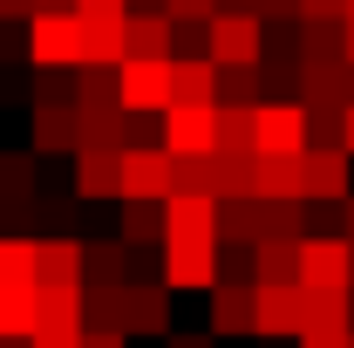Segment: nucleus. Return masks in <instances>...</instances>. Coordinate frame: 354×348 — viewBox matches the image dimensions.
Segmentation results:
<instances>
[{
	"mask_svg": "<svg viewBox=\"0 0 354 348\" xmlns=\"http://www.w3.org/2000/svg\"><path fill=\"white\" fill-rule=\"evenodd\" d=\"M212 191L218 198H239V191H252V150H212Z\"/></svg>",
	"mask_w": 354,
	"mask_h": 348,
	"instance_id": "26",
	"label": "nucleus"
},
{
	"mask_svg": "<svg viewBox=\"0 0 354 348\" xmlns=\"http://www.w3.org/2000/svg\"><path fill=\"white\" fill-rule=\"evenodd\" d=\"M41 0H0V21H35Z\"/></svg>",
	"mask_w": 354,
	"mask_h": 348,
	"instance_id": "42",
	"label": "nucleus"
},
{
	"mask_svg": "<svg viewBox=\"0 0 354 348\" xmlns=\"http://www.w3.org/2000/svg\"><path fill=\"white\" fill-rule=\"evenodd\" d=\"M164 280H171V287H198V294H212V287L225 280L218 239H184V246H164Z\"/></svg>",
	"mask_w": 354,
	"mask_h": 348,
	"instance_id": "8",
	"label": "nucleus"
},
{
	"mask_svg": "<svg viewBox=\"0 0 354 348\" xmlns=\"http://www.w3.org/2000/svg\"><path fill=\"white\" fill-rule=\"evenodd\" d=\"M82 287H130V239H82Z\"/></svg>",
	"mask_w": 354,
	"mask_h": 348,
	"instance_id": "16",
	"label": "nucleus"
},
{
	"mask_svg": "<svg viewBox=\"0 0 354 348\" xmlns=\"http://www.w3.org/2000/svg\"><path fill=\"white\" fill-rule=\"evenodd\" d=\"M252 150H307V103H259Z\"/></svg>",
	"mask_w": 354,
	"mask_h": 348,
	"instance_id": "11",
	"label": "nucleus"
},
{
	"mask_svg": "<svg viewBox=\"0 0 354 348\" xmlns=\"http://www.w3.org/2000/svg\"><path fill=\"white\" fill-rule=\"evenodd\" d=\"M252 110L259 103H218V143L225 150H252Z\"/></svg>",
	"mask_w": 354,
	"mask_h": 348,
	"instance_id": "32",
	"label": "nucleus"
},
{
	"mask_svg": "<svg viewBox=\"0 0 354 348\" xmlns=\"http://www.w3.org/2000/svg\"><path fill=\"white\" fill-rule=\"evenodd\" d=\"M341 143H348V157H354V103H348V123H341Z\"/></svg>",
	"mask_w": 354,
	"mask_h": 348,
	"instance_id": "48",
	"label": "nucleus"
},
{
	"mask_svg": "<svg viewBox=\"0 0 354 348\" xmlns=\"http://www.w3.org/2000/svg\"><path fill=\"white\" fill-rule=\"evenodd\" d=\"M35 191V150H0V205Z\"/></svg>",
	"mask_w": 354,
	"mask_h": 348,
	"instance_id": "30",
	"label": "nucleus"
},
{
	"mask_svg": "<svg viewBox=\"0 0 354 348\" xmlns=\"http://www.w3.org/2000/svg\"><path fill=\"white\" fill-rule=\"evenodd\" d=\"M171 280H130L123 287V335H171Z\"/></svg>",
	"mask_w": 354,
	"mask_h": 348,
	"instance_id": "10",
	"label": "nucleus"
},
{
	"mask_svg": "<svg viewBox=\"0 0 354 348\" xmlns=\"http://www.w3.org/2000/svg\"><path fill=\"white\" fill-rule=\"evenodd\" d=\"M341 42H348V62H354V14H341Z\"/></svg>",
	"mask_w": 354,
	"mask_h": 348,
	"instance_id": "47",
	"label": "nucleus"
},
{
	"mask_svg": "<svg viewBox=\"0 0 354 348\" xmlns=\"http://www.w3.org/2000/svg\"><path fill=\"white\" fill-rule=\"evenodd\" d=\"M266 89V62H232L218 69V103H259Z\"/></svg>",
	"mask_w": 354,
	"mask_h": 348,
	"instance_id": "29",
	"label": "nucleus"
},
{
	"mask_svg": "<svg viewBox=\"0 0 354 348\" xmlns=\"http://www.w3.org/2000/svg\"><path fill=\"white\" fill-rule=\"evenodd\" d=\"M348 0H300V21H341Z\"/></svg>",
	"mask_w": 354,
	"mask_h": 348,
	"instance_id": "39",
	"label": "nucleus"
},
{
	"mask_svg": "<svg viewBox=\"0 0 354 348\" xmlns=\"http://www.w3.org/2000/svg\"><path fill=\"white\" fill-rule=\"evenodd\" d=\"M164 14H171V21H212L218 0H164Z\"/></svg>",
	"mask_w": 354,
	"mask_h": 348,
	"instance_id": "37",
	"label": "nucleus"
},
{
	"mask_svg": "<svg viewBox=\"0 0 354 348\" xmlns=\"http://www.w3.org/2000/svg\"><path fill=\"white\" fill-rule=\"evenodd\" d=\"M130 280H164V246H130Z\"/></svg>",
	"mask_w": 354,
	"mask_h": 348,
	"instance_id": "35",
	"label": "nucleus"
},
{
	"mask_svg": "<svg viewBox=\"0 0 354 348\" xmlns=\"http://www.w3.org/2000/svg\"><path fill=\"white\" fill-rule=\"evenodd\" d=\"M123 239L130 246H164V205L157 198H123Z\"/></svg>",
	"mask_w": 354,
	"mask_h": 348,
	"instance_id": "25",
	"label": "nucleus"
},
{
	"mask_svg": "<svg viewBox=\"0 0 354 348\" xmlns=\"http://www.w3.org/2000/svg\"><path fill=\"white\" fill-rule=\"evenodd\" d=\"M35 335H82V287H41Z\"/></svg>",
	"mask_w": 354,
	"mask_h": 348,
	"instance_id": "21",
	"label": "nucleus"
},
{
	"mask_svg": "<svg viewBox=\"0 0 354 348\" xmlns=\"http://www.w3.org/2000/svg\"><path fill=\"white\" fill-rule=\"evenodd\" d=\"M348 348H354V342H348Z\"/></svg>",
	"mask_w": 354,
	"mask_h": 348,
	"instance_id": "51",
	"label": "nucleus"
},
{
	"mask_svg": "<svg viewBox=\"0 0 354 348\" xmlns=\"http://www.w3.org/2000/svg\"><path fill=\"white\" fill-rule=\"evenodd\" d=\"M171 348H218V335H171Z\"/></svg>",
	"mask_w": 354,
	"mask_h": 348,
	"instance_id": "45",
	"label": "nucleus"
},
{
	"mask_svg": "<svg viewBox=\"0 0 354 348\" xmlns=\"http://www.w3.org/2000/svg\"><path fill=\"white\" fill-rule=\"evenodd\" d=\"M35 321H41V287L28 280V287H0V342L7 335H35Z\"/></svg>",
	"mask_w": 354,
	"mask_h": 348,
	"instance_id": "22",
	"label": "nucleus"
},
{
	"mask_svg": "<svg viewBox=\"0 0 354 348\" xmlns=\"http://www.w3.org/2000/svg\"><path fill=\"white\" fill-rule=\"evenodd\" d=\"M35 157H55V150H82V110L75 103H35V137H28Z\"/></svg>",
	"mask_w": 354,
	"mask_h": 348,
	"instance_id": "13",
	"label": "nucleus"
},
{
	"mask_svg": "<svg viewBox=\"0 0 354 348\" xmlns=\"http://www.w3.org/2000/svg\"><path fill=\"white\" fill-rule=\"evenodd\" d=\"M35 287H82V239L75 232L35 239Z\"/></svg>",
	"mask_w": 354,
	"mask_h": 348,
	"instance_id": "15",
	"label": "nucleus"
},
{
	"mask_svg": "<svg viewBox=\"0 0 354 348\" xmlns=\"http://www.w3.org/2000/svg\"><path fill=\"white\" fill-rule=\"evenodd\" d=\"M82 42H88V21L75 7H35V21H28L35 62H82Z\"/></svg>",
	"mask_w": 354,
	"mask_h": 348,
	"instance_id": "2",
	"label": "nucleus"
},
{
	"mask_svg": "<svg viewBox=\"0 0 354 348\" xmlns=\"http://www.w3.org/2000/svg\"><path fill=\"white\" fill-rule=\"evenodd\" d=\"M171 103H218V62L212 55H171Z\"/></svg>",
	"mask_w": 354,
	"mask_h": 348,
	"instance_id": "20",
	"label": "nucleus"
},
{
	"mask_svg": "<svg viewBox=\"0 0 354 348\" xmlns=\"http://www.w3.org/2000/svg\"><path fill=\"white\" fill-rule=\"evenodd\" d=\"M75 14H82V21H123L130 0H75Z\"/></svg>",
	"mask_w": 354,
	"mask_h": 348,
	"instance_id": "38",
	"label": "nucleus"
},
{
	"mask_svg": "<svg viewBox=\"0 0 354 348\" xmlns=\"http://www.w3.org/2000/svg\"><path fill=\"white\" fill-rule=\"evenodd\" d=\"M75 191L82 198H123V143H82L75 150Z\"/></svg>",
	"mask_w": 354,
	"mask_h": 348,
	"instance_id": "14",
	"label": "nucleus"
},
{
	"mask_svg": "<svg viewBox=\"0 0 354 348\" xmlns=\"http://www.w3.org/2000/svg\"><path fill=\"white\" fill-rule=\"evenodd\" d=\"M348 14H354V0H348Z\"/></svg>",
	"mask_w": 354,
	"mask_h": 348,
	"instance_id": "50",
	"label": "nucleus"
},
{
	"mask_svg": "<svg viewBox=\"0 0 354 348\" xmlns=\"http://www.w3.org/2000/svg\"><path fill=\"white\" fill-rule=\"evenodd\" d=\"M266 48V21L259 14H245V7H218L212 14V62L232 69V62H259Z\"/></svg>",
	"mask_w": 354,
	"mask_h": 348,
	"instance_id": "6",
	"label": "nucleus"
},
{
	"mask_svg": "<svg viewBox=\"0 0 354 348\" xmlns=\"http://www.w3.org/2000/svg\"><path fill=\"white\" fill-rule=\"evenodd\" d=\"M341 239H354V191L341 198Z\"/></svg>",
	"mask_w": 354,
	"mask_h": 348,
	"instance_id": "46",
	"label": "nucleus"
},
{
	"mask_svg": "<svg viewBox=\"0 0 354 348\" xmlns=\"http://www.w3.org/2000/svg\"><path fill=\"white\" fill-rule=\"evenodd\" d=\"M354 335H320V328H307V335H300V348H348Z\"/></svg>",
	"mask_w": 354,
	"mask_h": 348,
	"instance_id": "43",
	"label": "nucleus"
},
{
	"mask_svg": "<svg viewBox=\"0 0 354 348\" xmlns=\"http://www.w3.org/2000/svg\"><path fill=\"white\" fill-rule=\"evenodd\" d=\"M184 239H218V198L212 191L164 198V246H184Z\"/></svg>",
	"mask_w": 354,
	"mask_h": 348,
	"instance_id": "9",
	"label": "nucleus"
},
{
	"mask_svg": "<svg viewBox=\"0 0 354 348\" xmlns=\"http://www.w3.org/2000/svg\"><path fill=\"white\" fill-rule=\"evenodd\" d=\"M82 328H123V287H82Z\"/></svg>",
	"mask_w": 354,
	"mask_h": 348,
	"instance_id": "31",
	"label": "nucleus"
},
{
	"mask_svg": "<svg viewBox=\"0 0 354 348\" xmlns=\"http://www.w3.org/2000/svg\"><path fill=\"white\" fill-rule=\"evenodd\" d=\"M218 239H232V246H252V239H259V198H252V191L218 198Z\"/></svg>",
	"mask_w": 354,
	"mask_h": 348,
	"instance_id": "24",
	"label": "nucleus"
},
{
	"mask_svg": "<svg viewBox=\"0 0 354 348\" xmlns=\"http://www.w3.org/2000/svg\"><path fill=\"white\" fill-rule=\"evenodd\" d=\"M300 287H313V294H348L354 287V246L341 232H307L300 239Z\"/></svg>",
	"mask_w": 354,
	"mask_h": 348,
	"instance_id": "1",
	"label": "nucleus"
},
{
	"mask_svg": "<svg viewBox=\"0 0 354 348\" xmlns=\"http://www.w3.org/2000/svg\"><path fill=\"white\" fill-rule=\"evenodd\" d=\"M252 280H300V239H252Z\"/></svg>",
	"mask_w": 354,
	"mask_h": 348,
	"instance_id": "23",
	"label": "nucleus"
},
{
	"mask_svg": "<svg viewBox=\"0 0 354 348\" xmlns=\"http://www.w3.org/2000/svg\"><path fill=\"white\" fill-rule=\"evenodd\" d=\"M82 348H130L123 328H82Z\"/></svg>",
	"mask_w": 354,
	"mask_h": 348,
	"instance_id": "40",
	"label": "nucleus"
},
{
	"mask_svg": "<svg viewBox=\"0 0 354 348\" xmlns=\"http://www.w3.org/2000/svg\"><path fill=\"white\" fill-rule=\"evenodd\" d=\"M164 150H177V157H212L218 150V103H171L164 110Z\"/></svg>",
	"mask_w": 354,
	"mask_h": 348,
	"instance_id": "4",
	"label": "nucleus"
},
{
	"mask_svg": "<svg viewBox=\"0 0 354 348\" xmlns=\"http://www.w3.org/2000/svg\"><path fill=\"white\" fill-rule=\"evenodd\" d=\"M252 14L266 28H286V21H300V0H252Z\"/></svg>",
	"mask_w": 354,
	"mask_h": 348,
	"instance_id": "36",
	"label": "nucleus"
},
{
	"mask_svg": "<svg viewBox=\"0 0 354 348\" xmlns=\"http://www.w3.org/2000/svg\"><path fill=\"white\" fill-rule=\"evenodd\" d=\"M123 110L136 116H164L171 110V62H123Z\"/></svg>",
	"mask_w": 354,
	"mask_h": 348,
	"instance_id": "12",
	"label": "nucleus"
},
{
	"mask_svg": "<svg viewBox=\"0 0 354 348\" xmlns=\"http://www.w3.org/2000/svg\"><path fill=\"white\" fill-rule=\"evenodd\" d=\"M171 14H123V62H171Z\"/></svg>",
	"mask_w": 354,
	"mask_h": 348,
	"instance_id": "17",
	"label": "nucleus"
},
{
	"mask_svg": "<svg viewBox=\"0 0 354 348\" xmlns=\"http://www.w3.org/2000/svg\"><path fill=\"white\" fill-rule=\"evenodd\" d=\"M300 62H348L341 21H300Z\"/></svg>",
	"mask_w": 354,
	"mask_h": 348,
	"instance_id": "27",
	"label": "nucleus"
},
{
	"mask_svg": "<svg viewBox=\"0 0 354 348\" xmlns=\"http://www.w3.org/2000/svg\"><path fill=\"white\" fill-rule=\"evenodd\" d=\"M259 307H252V280H218L212 287V335H252Z\"/></svg>",
	"mask_w": 354,
	"mask_h": 348,
	"instance_id": "19",
	"label": "nucleus"
},
{
	"mask_svg": "<svg viewBox=\"0 0 354 348\" xmlns=\"http://www.w3.org/2000/svg\"><path fill=\"white\" fill-rule=\"evenodd\" d=\"M252 335H307V287L300 280H252Z\"/></svg>",
	"mask_w": 354,
	"mask_h": 348,
	"instance_id": "3",
	"label": "nucleus"
},
{
	"mask_svg": "<svg viewBox=\"0 0 354 348\" xmlns=\"http://www.w3.org/2000/svg\"><path fill=\"white\" fill-rule=\"evenodd\" d=\"M171 55H212V21H177L171 28Z\"/></svg>",
	"mask_w": 354,
	"mask_h": 348,
	"instance_id": "34",
	"label": "nucleus"
},
{
	"mask_svg": "<svg viewBox=\"0 0 354 348\" xmlns=\"http://www.w3.org/2000/svg\"><path fill=\"white\" fill-rule=\"evenodd\" d=\"M300 198H348V143H307L300 150Z\"/></svg>",
	"mask_w": 354,
	"mask_h": 348,
	"instance_id": "7",
	"label": "nucleus"
},
{
	"mask_svg": "<svg viewBox=\"0 0 354 348\" xmlns=\"http://www.w3.org/2000/svg\"><path fill=\"white\" fill-rule=\"evenodd\" d=\"M252 198H300V150H252Z\"/></svg>",
	"mask_w": 354,
	"mask_h": 348,
	"instance_id": "18",
	"label": "nucleus"
},
{
	"mask_svg": "<svg viewBox=\"0 0 354 348\" xmlns=\"http://www.w3.org/2000/svg\"><path fill=\"white\" fill-rule=\"evenodd\" d=\"M177 184V157L164 150V143H130L123 150V198H171Z\"/></svg>",
	"mask_w": 354,
	"mask_h": 348,
	"instance_id": "5",
	"label": "nucleus"
},
{
	"mask_svg": "<svg viewBox=\"0 0 354 348\" xmlns=\"http://www.w3.org/2000/svg\"><path fill=\"white\" fill-rule=\"evenodd\" d=\"M28 280H35V239L7 232L0 239V287H28Z\"/></svg>",
	"mask_w": 354,
	"mask_h": 348,
	"instance_id": "28",
	"label": "nucleus"
},
{
	"mask_svg": "<svg viewBox=\"0 0 354 348\" xmlns=\"http://www.w3.org/2000/svg\"><path fill=\"white\" fill-rule=\"evenodd\" d=\"M130 14H164V0H130Z\"/></svg>",
	"mask_w": 354,
	"mask_h": 348,
	"instance_id": "49",
	"label": "nucleus"
},
{
	"mask_svg": "<svg viewBox=\"0 0 354 348\" xmlns=\"http://www.w3.org/2000/svg\"><path fill=\"white\" fill-rule=\"evenodd\" d=\"M21 96H28V103H35V89L21 82V76H14V69H0V103H21Z\"/></svg>",
	"mask_w": 354,
	"mask_h": 348,
	"instance_id": "41",
	"label": "nucleus"
},
{
	"mask_svg": "<svg viewBox=\"0 0 354 348\" xmlns=\"http://www.w3.org/2000/svg\"><path fill=\"white\" fill-rule=\"evenodd\" d=\"M82 62H123V21H88V42H82Z\"/></svg>",
	"mask_w": 354,
	"mask_h": 348,
	"instance_id": "33",
	"label": "nucleus"
},
{
	"mask_svg": "<svg viewBox=\"0 0 354 348\" xmlns=\"http://www.w3.org/2000/svg\"><path fill=\"white\" fill-rule=\"evenodd\" d=\"M28 348H82V335H28Z\"/></svg>",
	"mask_w": 354,
	"mask_h": 348,
	"instance_id": "44",
	"label": "nucleus"
}]
</instances>
